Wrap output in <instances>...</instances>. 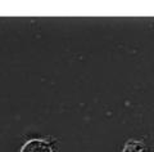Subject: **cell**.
I'll return each mask as SVG.
<instances>
[{
	"instance_id": "obj_2",
	"label": "cell",
	"mask_w": 154,
	"mask_h": 152,
	"mask_svg": "<svg viewBox=\"0 0 154 152\" xmlns=\"http://www.w3.org/2000/svg\"><path fill=\"white\" fill-rule=\"evenodd\" d=\"M123 152H150L149 148L143 143V142H128V143L125 146Z\"/></svg>"
},
{
	"instance_id": "obj_1",
	"label": "cell",
	"mask_w": 154,
	"mask_h": 152,
	"mask_svg": "<svg viewBox=\"0 0 154 152\" xmlns=\"http://www.w3.org/2000/svg\"><path fill=\"white\" fill-rule=\"evenodd\" d=\"M21 152H53L49 143L41 139H32L22 147Z\"/></svg>"
}]
</instances>
